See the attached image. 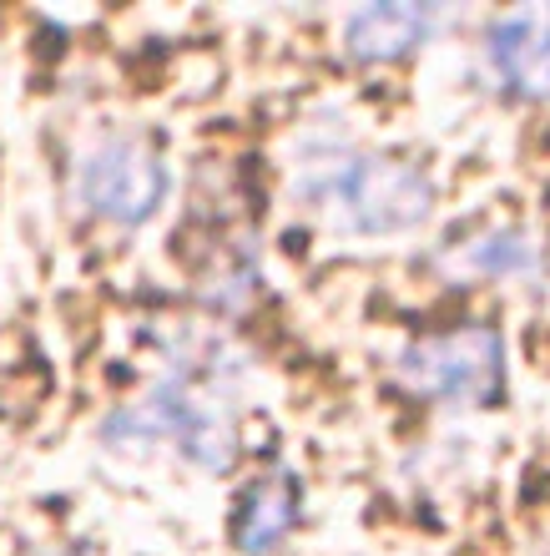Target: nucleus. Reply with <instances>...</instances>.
Here are the masks:
<instances>
[{
	"label": "nucleus",
	"instance_id": "f257e3e1",
	"mask_svg": "<svg viewBox=\"0 0 550 556\" xmlns=\"http://www.w3.org/2000/svg\"><path fill=\"white\" fill-rule=\"evenodd\" d=\"M238 380L243 365L222 339H192L137 405L106 415L102 435L112 445L167 440L188 466L222 476L238 460Z\"/></svg>",
	"mask_w": 550,
	"mask_h": 556
},
{
	"label": "nucleus",
	"instance_id": "f03ea898",
	"mask_svg": "<svg viewBox=\"0 0 550 556\" xmlns=\"http://www.w3.org/2000/svg\"><path fill=\"white\" fill-rule=\"evenodd\" d=\"M293 198L344 233H409L435 213V177L405 157L319 147L293 167Z\"/></svg>",
	"mask_w": 550,
	"mask_h": 556
},
{
	"label": "nucleus",
	"instance_id": "7ed1b4c3",
	"mask_svg": "<svg viewBox=\"0 0 550 556\" xmlns=\"http://www.w3.org/2000/svg\"><path fill=\"white\" fill-rule=\"evenodd\" d=\"M399 380L449 410H490L506 395V334L470 319L409 339L399 354Z\"/></svg>",
	"mask_w": 550,
	"mask_h": 556
},
{
	"label": "nucleus",
	"instance_id": "20e7f679",
	"mask_svg": "<svg viewBox=\"0 0 550 556\" xmlns=\"http://www.w3.org/2000/svg\"><path fill=\"white\" fill-rule=\"evenodd\" d=\"M72 192L91 218L112 228H142L162 213L172 173L142 132H102L97 142L81 147L72 167Z\"/></svg>",
	"mask_w": 550,
	"mask_h": 556
},
{
	"label": "nucleus",
	"instance_id": "39448f33",
	"mask_svg": "<svg viewBox=\"0 0 550 556\" xmlns=\"http://www.w3.org/2000/svg\"><path fill=\"white\" fill-rule=\"evenodd\" d=\"M479 66L510 102H550V5L495 15L479 36Z\"/></svg>",
	"mask_w": 550,
	"mask_h": 556
},
{
	"label": "nucleus",
	"instance_id": "423d86ee",
	"mask_svg": "<svg viewBox=\"0 0 550 556\" xmlns=\"http://www.w3.org/2000/svg\"><path fill=\"white\" fill-rule=\"evenodd\" d=\"M298 521H304V481L283 466L263 470L232 501V546L243 556H273L298 531Z\"/></svg>",
	"mask_w": 550,
	"mask_h": 556
},
{
	"label": "nucleus",
	"instance_id": "0eeeda50",
	"mask_svg": "<svg viewBox=\"0 0 550 556\" xmlns=\"http://www.w3.org/2000/svg\"><path fill=\"white\" fill-rule=\"evenodd\" d=\"M439 26L435 5H405V0H379V5H359L344 26V46L354 61L369 66H389V61L414 56Z\"/></svg>",
	"mask_w": 550,
	"mask_h": 556
},
{
	"label": "nucleus",
	"instance_id": "6e6552de",
	"mask_svg": "<svg viewBox=\"0 0 550 556\" xmlns=\"http://www.w3.org/2000/svg\"><path fill=\"white\" fill-rule=\"evenodd\" d=\"M536 258H540V249L525 228H490V233H479L464 249V264L485 278H521L536 268Z\"/></svg>",
	"mask_w": 550,
	"mask_h": 556
}]
</instances>
